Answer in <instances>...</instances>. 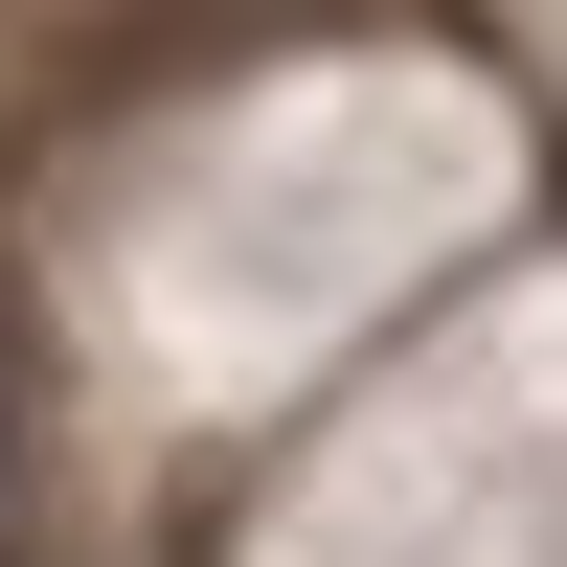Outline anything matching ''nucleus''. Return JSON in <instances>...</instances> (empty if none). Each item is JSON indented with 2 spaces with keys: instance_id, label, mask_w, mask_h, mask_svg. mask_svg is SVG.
Wrapping results in <instances>:
<instances>
[{
  "instance_id": "1",
  "label": "nucleus",
  "mask_w": 567,
  "mask_h": 567,
  "mask_svg": "<svg viewBox=\"0 0 567 567\" xmlns=\"http://www.w3.org/2000/svg\"><path fill=\"white\" fill-rule=\"evenodd\" d=\"M0 432H23V318H0Z\"/></svg>"
}]
</instances>
